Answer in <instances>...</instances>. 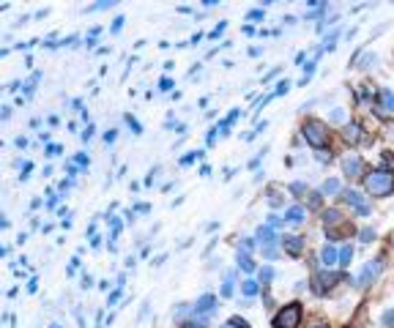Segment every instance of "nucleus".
<instances>
[{
	"label": "nucleus",
	"instance_id": "f257e3e1",
	"mask_svg": "<svg viewBox=\"0 0 394 328\" xmlns=\"http://www.w3.org/2000/svg\"><path fill=\"white\" fill-rule=\"evenodd\" d=\"M364 189L370 197H389L394 192V173L392 170H373L364 178Z\"/></svg>",
	"mask_w": 394,
	"mask_h": 328
},
{
	"label": "nucleus",
	"instance_id": "f03ea898",
	"mask_svg": "<svg viewBox=\"0 0 394 328\" xmlns=\"http://www.w3.org/2000/svg\"><path fill=\"white\" fill-rule=\"evenodd\" d=\"M301 137L307 140V145L323 151V148L329 145V126L318 118H307L304 123H301Z\"/></svg>",
	"mask_w": 394,
	"mask_h": 328
},
{
	"label": "nucleus",
	"instance_id": "7ed1b4c3",
	"mask_svg": "<svg viewBox=\"0 0 394 328\" xmlns=\"http://www.w3.org/2000/svg\"><path fill=\"white\" fill-rule=\"evenodd\" d=\"M298 323H301V304H288V307H282L274 314L271 326L274 328H298Z\"/></svg>",
	"mask_w": 394,
	"mask_h": 328
},
{
	"label": "nucleus",
	"instance_id": "20e7f679",
	"mask_svg": "<svg viewBox=\"0 0 394 328\" xmlns=\"http://www.w3.org/2000/svg\"><path fill=\"white\" fill-rule=\"evenodd\" d=\"M383 271V260H370L364 268H361V273H359V279H356V287L359 290H364V287H370L375 279H378V273Z\"/></svg>",
	"mask_w": 394,
	"mask_h": 328
},
{
	"label": "nucleus",
	"instance_id": "39448f33",
	"mask_svg": "<svg viewBox=\"0 0 394 328\" xmlns=\"http://www.w3.org/2000/svg\"><path fill=\"white\" fill-rule=\"evenodd\" d=\"M342 173H345L348 178H364V161L356 154L345 156V159H342Z\"/></svg>",
	"mask_w": 394,
	"mask_h": 328
},
{
	"label": "nucleus",
	"instance_id": "423d86ee",
	"mask_svg": "<svg viewBox=\"0 0 394 328\" xmlns=\"http://www.w3.org/2000/svg\"><path fill=\"white\" fill-rule=\"evenodd\" d=\"M342 200H345L351 208L359 211L361 216H367V213H370V205H367V200L359 194V192H356V189H348V192H342Z\"/></svg>",
	"mask_w": 394,
	"mask_h": 328
},
{
	"label": "nucleus",
	"instance_id": "0eeeda50",
	"mask_svg": "<svg viewBox=\"0 0 394 328\" xmlns=\"http://www.w3.org/2000/svg\"><path fill=\"white\" fill-rule=\"evenodd\" d=\"M282 249L288 251V254H293V257H298V254L304 251V238L301 235H285L282 238Z\"/></svg>",
	"mask_w": 394,
	"mask_h": 328
},
{
	"label": "nucleus",
	"instance_id": "6e6552de",
	"mask_svg": "<svg viewBox=\"0 0 394 328\" xmlns=\"http://www.w3.org/2000/svg\"><path fill=\"white\" fill-rule=\"evenodd\" d=\"M320 263H323L326 268H334V266H339V251L334 249L332 244H326L323 249H320Z\"/></svg>",
	"mask_w": 394,
	"mask_h": 328
},
{
	"label": "nucleus",
	"instance_id": "1a4fd4ad",
	"mask_svg": "<svg viewBox=\"0 0 394 328\" xmlns=\"http://www.w3.org/2000/svg\"><path fill=\"white\" fill-rule=\"evenodd\" d=\"M255 241H260V246H274L277 244V235H274V227H269V224H266V227H257V232H255Z\"/></svg>",
	"mask_w": 394,
	"mask_h": 328
},
{
	"label": "nucleus",
	"instance_id": "9d476101",
	"mask_svg": "<svg viewBox=\"0 0 394 328\" xmlns=\"http://www.w3.org/2000/svg\"><path fill=\"white\" fill-rule=\"evenodd\" d=\"M304 219H307V211L301 208V205H290V208L285 211V222L288 224H304Z\"/></svg>",
	"mask_w": 394,
	"mask_h": 328
},
{
	"label": "nucleus",
	"instance_id": "9b49d317",
	"mask_svg": "<svg viewBox=\"0 0 394 328\" xmlns=\"http://www.w3.org/2000/svg\"><path fill=\"white\" fill-rule=\"evenodd\" d=\"M378 104H380V110L386 112V115H394V91H380V96H378Z\"/></svg>",
	"mask_w": 394,
	"mask_h": 328
},
{
	"label": "nucleus",
	"instance_id": "f8f14e48",
	"mask_svg": "<svg viewBox=\"0 0 394 328\" xmlns=\"http://www.w3.org/2000/svg\"><path fill=\"white\" fill-rule=\"evenodd\" d=\"M339 222H342V213H339L337 208H329V211H323V224H326V230H329V227H337Z\"/></svg>",
	"mask_w": 394,
	"mask_h": 328
},
{
	"label": "nucleus",
	"instance_id": "ddd939ff",
	"mask_svg": "<svg viewBox=\"0 0 394 328\" xmlns=\"http://www.w3.org/2000/svg\"><path fill=\"white\" fill-rule=\"evenodd\" d=\"M345 140L351 142V145H356V142L361 140V129H359L356 123H348V126H345Z\"/></svg>",
	"mask_w": 394,
	"mask_h": 328
},
{
	"label": "nucleus",
	"instance_id": "4468645a",
	"mask_svg": "<svg viewBox=\"0 0 394 328\" xmlns=\"http://www.w3.org/2000/svg\"><path fill=\"white\" fill-rule=\"evenodd\" d=\"M320 194H326V197L339 194V181H337V178H329V181H323V186H320Z\"/></svg>",
	"mask_w": 394,
	"mask_h": 328
},
{
	"label": "nucleus",
	"instance_id": "2eb2a0df",
	"mask_svg": "<svg viewBox=\"0 0 394 328\" xmlns=\"http://www.w3.org/2000/svg\"><path fill=\"white\" fill-rule=\"evenodd\" d=\"M353 260V246H342L339 249V268H348Z\"/></svg>",
	"mask_w": 394,
	"mask_h": 328
},
{
	"label": "nucleus",
	"instance_id": "dca6fc26",
	"mask_svg": "<svg viewBox=\"0 0 394 328\" xmlns=\"http://www.w3.org/2000/svg\"><path fill=\"white\" fill-rule=\"evenodd\" d=\"M214 304H216L214 295H203V298L197 301V307H194V309H197V312H211V309H214Z\"/></svg>",
	"mask_w": 394,
	"mask_h": 328
},
{
	"label": "nucleus",
	"instance_id": "f3484780",
	"mask_svg": "<svg viewBox=\"0 0 394 328\" xmlns=\"http://www.w3.org/2000/svg\"><path fill=\"white\" fill-rule=\"evenodd\" d=\"M238 268H244V271H255V263H252V257H249L247 251H238Z\"/></svg>",
	"mask_w": 394,
	"mask_h": 328
},
{
	"label": "nucleus",
	"instance_id": "a211bd4d",
	"mask_svg": "<svg viewBox=\"0 0 394 328\" xmlns=\"http://www.w3.org/2000/svg\"><path fill=\"white\" fill-rule=\"evenodd\" d=\"M241 290H244V295H257V282L255 279H247V282H241Z\"/></svg>",
	"mask_w": 394,
	"mask_h": 328
},
{
	"label": "nucleus",
	"instance_id": "6ab92c4d",
	"mask_svg": "<svg viewBox=\"0 0 394 328\" xmlns=\"http://www.w3.org/2000/svg\"><path fill=\"white\" fill-rule=\"evenodd\" d=\"M282 203H285V200H282V194H279V189H271V192H269V205H271V208H279Z\"/></svg>",
	"mask_w": 394,
	"mask_h": 328
},
{
	"label": "nucleus",
	"instance_id": "aec40b11",
	"mask_svg": "<svg viewBox=\"0 0 394 328\" xmlns=\"http://www.w3.org/2000/svg\"><path fill=\"white\" fill-rule=\"evenodd\" d=\"M375 63H378V55H375V52H367L359 69H364V71H367V69H375Z\"/></svg>",
	"mask_w": 394,
	"mask_h": 328
},
{
	"label": "nucleus",
	"instance_id": "412c9836",
	"mask_svg": "<svg viewBox=\"0 0 394 328\" xmlns=\"http://www.w3.org/2000/svg\"><path fill=\"white\" fill-rule=\"evenodd\" d=\"M312 77H315V60H310V63L304 66V77H301V82H298V85H307Z\"/></svg>",
	"mask_w": 394,
	"mask_h": 328
},
{
	"label": "nucleus",
	"instance_id": "4be33fe9",
	"mask_svg": "<svg viewBox=\"0 0 394 328\" xmlns=\"http://www.w3.org/2000/svg\"><path fill=\"white\" fill-rule=\"evenodd\" d=\"M359 238H361V244H373V241H375V230H373V227H364V230L359 232Z\"/></svg>",
	"mask_w": 394,
	"mask_h": 328
},
{
	"label": "nucleus",
	"instance_id": "5701e85b",
	"mask_svg": "<svg viewBox=\"0 0 394 328\" xmlns=\"http://www.w3.org/2000/svg\"><path fill=\"white\" fill-rule=\"evenodd\" d=\"M380 323L386 328H394V309H386V312L380 314Z\"/></svg>",
	"mask_w": 394,
	"mask_h": 328
},
{
	"label": "nucleus",
	"instance_id": "b1692460",
	"mask_svg": "<svg viewBox=\"0 0 394 328\" xmlns=\"http://www.w3.org/2000/svg\"><path fill=\"white\" fill-rule=\"evenodd\" d=\"M290 79H282V82L277 85V91H274V96H285V93H290Z\"/></svg>",
	"mask_w": 394,
	"mask_h": 328
},
{
	"label": "nucleus",
	"instance_id": "393cba45",
	"mask_svg": "<svg viewBox=\"0 0 394 328\" xmlns=\"http://www.w3.org/2000/svg\"><path fill=\"white\" fill-rule=\"evenodd\" d=\"M293 192V194L296 197H301V194H307V183H301V181H296V183H290V186H288Z\"/></svg>",
	"mask_w": 394,
	"mask_h": 328
},
{
	"label": "nucleus",
	"instance_id": "a878e982",
	"mask_svg": "<svg viewBox=\"0 0 394 328\" xmlns=\"http://www.w3.org/2000/svg\"><path fill=\"white\" fill-rule=\"evenodd\" d=\"M332 120H334V123H345V110H342V107H337V110L332 112Z\"/></svg>",
	"mask_w": 394,
	"mask_h": 328
},
{
	"label": "nucleus",
	"instance_id": "bb28decb",
	"mask_svg": "<svg viewBox=\"0 0 394 328\" xmlns=\"http://www.w3.org/2000/svg\"><path fill=\"white\" fill-rule=\"evenodd\" d=\"M271 279H274V268H269V266L260 268V282H271Z\"/></svg>",
	"mask_w": 394,
	"mask_h": 328
},
{
	"label": "nucleus",
	"instance_id": "cd10ccee",
	"mask_svg": "<svg viewBox=\"0 0 394 328\" xmlns=\"http://www.w3.org/2000/svg\"><path fill=\"white\" fill-rule=\"evenodd\" d=\"M279 224H285V219L277 216V213H271V216H269V227H279Z\"/></svg>",
	"mask_w": 394,
	"mask_h": 328
},
{
	"label": "nucleus",
	"instance_id": "c85d7f7f",
	"mask_svg": "<svg viewBox=\"0 0 394 328\" xmlns=\"http://www.w3.org/2000/svg\"><path fill=\"white\" fill-rule=\"evenodd\" d=\"M310 208H320V194L318 192H312L310 194Z\"/></svg>",
	"mask_w": 394,
	"mask_h": 328
},
{
	"label": "nucleus",
	"instance_id": "c756f323",
	"mask_svg": "<svg viewBox=\"0 0 394 328\" xmlns=\"http://www.w3.org/2000/svg\"><path fill=\"white\" fill-rule=\"evenodd\" d=\"M263 254H266L269 260H274L277 257V249H274V246H263Z\"/></svg>",
	"mask_w": 394,
	"mask_h": 328
},
{
	"label": "nucleus",
	"instance_id": "7c9ffc66",
	"mask_svg": "<svg viewBox=\"0 0 394 328\" xmlns=\"http://www.w3.org/2000/svg\"><path fill=\"white\" fill-rule=\"evenodd\" d=\"M222 295H233V285H230V282H225V287H222Z\"/></svg>",
	"mask_w": 394,
	"mask_h": 328
},
{
	"label": "nucleus",
	"instance_id": "2f4dec72",
	"mask_svg": "<svg viewBox=\"0 0 394 328\" xmlns=\"http://www.w3.org/2000/svg\"><path fill=\"white\" fill-rule=\"evenodd\" d=\"M181 328H206V326H203V323H184Z\"/></svg>",
	"mask_w": 394,
	"mask_h": 328
},
{
	"label": "nucleus",
	"instance_id": "473e14b6",
	"mask_svg": "<svg viewBox=\"0 0 394 328\" xmlns=\"http://www.w3.org/2000/svg\"><path fill=\"white\" fill-rule=\"evenodd\" d=\"M310 328H326V326H320V323H315V326H310Z\"/></svg>",
	"mask_w": 394,
	"mask_h": 328
}]
</instances>
